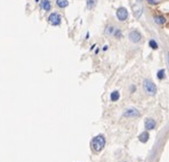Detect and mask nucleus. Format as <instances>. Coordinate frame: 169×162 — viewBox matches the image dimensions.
<instances>
[{"mask_svg": "<svg viewBox=\"0 0 169 162\" xmlns=\"http://www.w3.org/2000/svg\"><path fill=\"white\" fill-rule=\"evenodd\" d=\"M105 144H106L105 136L102 135V134H100V135L95 136V137L92 139V142H90V147H92V149H93L94 152L98 153V152H101V151L105 147Z\"/></svg>", "mask_w": 169, "mask_h": 162, "instance_id": "nucleus-1", "label": "nucleus"}, {"mask_svg": "<svg viewBox=\"0 0 169 162\" xmlns=\"http://www.w3.org/2000/svg\"><path fill=\"white\" fill-rule=\"evenodd\" d=\"M143 88H144V92L150 96H154L156 94V92H158V88H156L155 84L150 79H145L143 81Z\"/></svg>", "mask_w": 169, "mask_h": 162, "instance_id": "nucleus-2", "label": "nucleus"}, {"mask_svg": "<svg viewBox=\"0 0 169 162\" xmlns=\"http://www.w3.org/2000/svg\"><path fill=\"white\" fill-rule=\"evenodd\" d=\"M48 23L53 26H58L62 23V16L58 13H51L48 16Z\"/></svg>", "mask_w": 169, "mask_h": 162, "instance_id": "nucleus-3", "label": "nucleus"}, {"mask_svg": "<svg viewBox=\"0 0 169 162\" xmlns=\"http://www.w3.org/2000/svg\"><path fill=\"white\" fill-rule=\"evenodd\" d=\"M116 15H117V18H118L120 22H125V21H127V20H128V16H129L128 11H127L125 7H119V8L117 9Z\"/></svg>", "mask_w": 169, "mask_h": 162, "instance_id": "nucleus-4", "label": "nucleus"}, {"mask_svg": "<svg viewBox=\"0 0 169 162\" xmlns=\"http://www.w3.org/2000/svg\"><path fill=\"white\" fill-rule=\"evenodd\" d=\"M128 38H129V40H130L131 42H134V43H138V42L142 40L143 36H142V33H141L139 31H137V30H133V31L129 32Z\"/></svg>", "mask_w": 169, "mask_h": 162, "instance_id": "nucleus-5", "label": "nucleus"}, {"mask_svg": "<svg viewBox=\"0 0 169 162\" xmlns=\"http://www.w3.org/2000/svg\"><path fill=\"white\" fill-rule=\"evenodd\" d=\"M123 118H139L141 117V113L135 107H130V109H127L123 114H122Z\"/></svg>", "mask_w": 169, "mask_h": 162, "instance_id": "nucleus-6", "label": "nucleus"}, {"mask_svg": "<svg viewBox=\"0 0 169 162\" xmlns=\"http://www.w3.org/2000/svg\"><path fill=\"white\" fill-rule=\"evenodd\" d=\"M144 127H145V129H146L147 131L153 130V129H155V127H156V122H155V120H153V119H151V118H147V119L145 120V122H144Z\"/></svg>", "mask_w": 169, "mask_h": 162, "instance_id": "nucleus-7", "label": "nucleus"}, {"mask_svg": "<svg viewBox=\"0 0 169 162\" xmlns=\"http://www.w3.org/2000/svg\"><path fill=\"white\" fill-rule=\"evenodd\" d=\"M153 20H154V23L158 24V25H163V24L167 22L166 17L162 16V15H155V16L153 17Z\"/></svg>", "mask_w": 169, "mask_h": 162, "instance_id": "nucleus-8", "label": "nucleus"}, {"mask_svg": "<svg viewBox=\"0 0 169 162\" xmlns=\"http://www.w3.org/2000/svg\"><path fill=\"white\" fill-rule=\"evenodd\" d=\"M41 8L45 11V12H49L51 9V3L50 0H41Z\"/></svg>", "mask_w": 169, "mask_h": 162, "instance_id": "nucleus-9", "label": "nucleus"}, {"mask_svg": "<svg viewBox=\"0 0 169 162\" xmlns=\"http://www.w3.org/2000/svg\"><path fill=\"white\" fill-rule=\"evenodd\" d=\"M133 12H134L135 17L139 18L141 15L143 14V7H141V6H133Z\"/></svg>", "mask_w": 169, "mask_h": 162, "instance_id": "nucleus-10", "label": "nucleus"}, {"mask_svg": "<svg viewBox=\"0 0 169 162\" xmlns=\"http://www.w3.org/2000/svg\"><path fill=\"white\" fill-rule=\"evenodd\" d=\"M116 26H113V25H111V24H109L106 28H105V30H104V33L106 34V36H110V37H113V33H114V31H116Z\"/></svg>", "mask_w": 169, "mask_h": 162, "instance_id": "nucleus-11", "label": "nucleus"}, {"mask_svg": "<svg viewBox=\"0 0 169 162\" xmlns=\"http://www.w3.org/2000/svg\"><path fill=\"white\" fill-rule=\"evenodd\" d=\"M149 138H150V135H149L147 130H146V131H143V132L138 136V140H139L141 143H147Z\"/></svg>", "mask_w": 169, "mask_h": 162, "instance_id": "nucleus-12", "label": "nucleus"}, {"mask_svg": "<svg viewBox=\"0 0 169 162\" xmlns=\"http://www.w3.org/2000/svg\"><path fill=\"white\" fill-rule=\"evenodd\" d=\"M110 99H111V102H118L120 99V93L118 90L112 92L111 95H110Z\"/></svg>", "mask_w": 169, "mask_h": 162, "instance_id": "nucleus-13", "label": "nucleus"}, {"mask_svg": "<svg viewBox=\"0 0 169 162\" xmlns=\"http://www.w3.org/2000/svg\"><path fill=\"white\" fill-rule=\"evenodd\" d=\"M56 5L59 8H66L69 6V1L67 0H56Z\"/></svg>", "mask_w": 169, "mask_h": 162, "instance_id": "nucleus-14", "label": "nucleus"}, {"mask_svg": "<svg viewBox=\"0 0 169 162\" xmlns=\"http://www.w3.org/2000/svg\"><path fill=\"white\" fill-rule=\"evenodd\" d=\"M96 3H97V0H87V3H86V7L87 9H93L95 6H96Z\"/></svg>", "mask_w": 169, "mask_h": 162, "instance_id": "nucleus-15", "label": "nucleus"}, {"mask_svg": "<svg viewBox=\"0 0 169 162\" xmlns=\"http://www.w3.org/2000/svg\"><path fill=\"white\" fill-rule=\"evenodd\" d=\"M156 78H158L159 80H163V79L166 78V71H164L163 68L159 70V71L156 72Z\"/></svg>", "mask_w": 169, "mask_h": 162, "instance_id": "nucleus-16", "label": "nucleus"}, {"mask_svg": "<svg viewBox=\"0 0 169 162\" xmlns=\"http://www.w3.org/2000/svg\"><path fill=\"white\" fill-rule=\"evenodd\" d=\"M149 46H150V48H152L153 50H155V49H158V42L154 40V39H151L150 41H149Z\"/></svg>", "mask_w": 169, "mask_h": 162, "instance_id": "nucleus-17", "label": "nucleus"}, {"mask_svg": "<svg viewBox=\"0 0 169 162\" xmlns=\"http://www.w3.org/2000/svg\"><path fill=\"white\" fill-rule=\"evenodd\" d=\"M113 37L116 38V39H121L122 38V32H121V30L120 29H116V31H114V33H113Z\"/></svg>", "mask_w": 169, "mask_h": 162, "instance_id": "nucleus-18", "label": "nucleus"}, {"mask_svg": "<svg viewBox=\"0 0 169 162\" xmlns=\"http://www.w3.org/2000/svg\"><path fill=\"white\" fill-rule=\"evenodd\" d=\"M146 1H147L150 5H158V4H159L158 0H146Z\"/></svg>", "mask_w": 169, "mask_h": 162, "instance_id": "nucleus-19", "label": "nucleus"}, {"mask_svg": "<svg viewBox=\"0 0 169 162\" xmlns=\"http://www.w3.org/2000/svg\"><path fill=\"white\" fill-rule=\"evenodd\" d=\"M129 89H130V93H134V92L136 90V86H135V85H133V86H130V88H129Z\"/></svg>", "mask_w": 169, "mask_h": 162, "instance_id": "nucleus-20", "label": "nucleus"}, {"mask_svg": "<svg viewBox=\"0 0 169 162\" xmlns=\"http://www.w3.org/2000/svg\"><path fill=\"white\" fill-rule=\"evenodd\" d=\"M167 62H168V65H169V51L167 53Z\"/></svg>", "mask_w": 169, "mask_h": 162, "instance_id": "nucleus-21", "label": "nucleus"}, {"mask_svg": "<svg viewBox=\"0 0 169 162\" xmlns=\"http://www.w3.org/2000/svg\"><path fill=\"white\" fill-rule=\"evenodd\" d=\"M103 50L106 51V50H108V46H104V47H103Z\"/></svg>", "mask_w": 169, "mask_h": 162, "instance_id": "nucleus-22", "label": "nucleus"}, {"mask_svg": "<svg viewBox=\"0 0 169 162\" xmlns=\"http://www.w3.org/2000/svg\"><path fill=\"white\" fill-rule=\"evenodd\" d=\"M36 1H37V3H39V0H36Z\"/></svg>", "mask_w": 169, "mask_h": 162, "instance_id": "nucleus-23", "label": "nucleus"}, {"mask_svg": "<svg viewBox=\"0 0 169 162\" xmlns=\"http://www.w3.org/2000/svg\"><path fill=\"white\" fill-rule=\"evenodd\" d=\"M138 1H143V0H138Z\"/></svg>", "mask_w": 169, "mask_h": 162, "instance_id": "nucleus-24", "label": "nucleus"}]
</instances>
